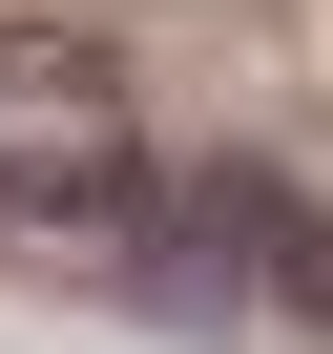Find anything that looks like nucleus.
<instances>
[{
  "mask_svg": "<svg viewBox=\"0 0 333 354\" xmlns=\"http://www.w3.org/2000/svg\"><path fill=\"white\" fill-rule=\"evenodd\" d=\"M0 209H125L146 230V146H125V84L84 42H0Z\"/></svg>",
  "mask_w": 333,
  "mask_h": 354,
  "instance_id": "f257e3e1",
  "label": "nucleus"
},
{
  "mask_svg": "<svg viewBox=\"0 0 333 354\" xmlns=\"http://www.w3.org/2000/svg\"><path fill=\"white\" fill-rule=\"evenodd\" d=\"M146 271H188V292H292L333 313V230L292 188H250V167H188V188H146Z\"/></svg>",
  "mask_w": 333,
  "mask_h": 354,
  "instance_id": "f03ea898",
  "label": "nucleus"
}]
</instances>
